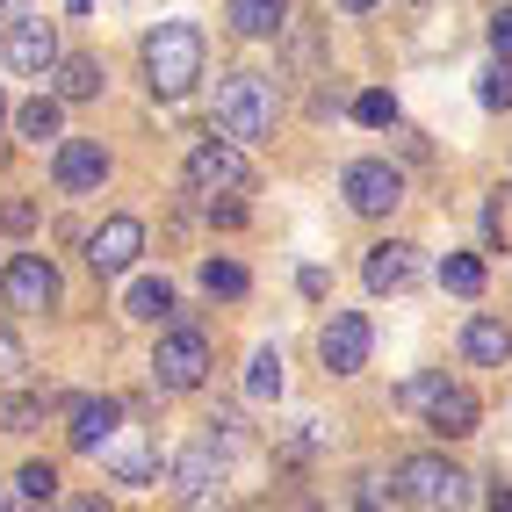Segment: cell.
I'll list each match as a JSON object with an SVG mask.
<instances>
[{"mask_svg": "<svg viewBox=\"0 0 512 512\" xmlns=\"http://www.w3.org/2000/svg\"><path fill=\"white\" fill-rule=\"evenodd\" d=\"M275 116H282L275 80H260V73H224L217 80V130L224 138L260 145V138H275Z\"/></svg>", "mask_w": 512, "mask_h": 512, "instance_id": "6da1fadb", "label": "cell"}, {"mask_svg": "<svg viewBox=\"0 0 512 512\" xmlns=\"http://www.w3.org/2000/svg\"><path fill=\"white\" fill-rule=\"evenodd\" d=\"M15 491H29V498H44V505H51V498H58V469H51V462H22Z\"/></svg>", "mask_w": 512, "mask_h": 512, "instance_id": "f1b7e54d", "label": "cell"}, {"mask_svg": "<svg viewBox=\"0 0 512 512\" xmlns=\"http://www.w3.org/2000/svg\"><path fill=\"white\" fill-rule=\"evenodd\" d=\"M202 289H210V296H246V267H238V260H202Z\"/></svg>", "mask_w": 512, "mask_h": 512, "instance_id": "d4e9b609", "label": "cell"}, {"mask_svg": "<svg viewBox=\"0 0 512 512\" xmlns=\"http://www.w3.org/2000/svg\"><path fill=\"white\" fill-rule=\"evenodd\" d=\"M491 512H512V491H491Z\"/></svg>", "mask_w": 512, "mask_h": 512, "instance_id": "f35d334b", "label": "cell"}, {"mask_svg": "<svg viewBox=\"0 0 512 512\" xmlns=\"http://www.w3.org/2000/svg\"><path fill=\"white\" fill-rule=\"evenodd\" d=\"M8 65H15V73H29V80H44L51 65H58V29L37 22V15H15V29H8Z\"/></svg>", "mask_w": 512, "mask_h": 512, "instance_id": "4fadbf2b", "label": "cell"}, {"mask_svg": "<svg viewBox=\"0 0 512 512\" xmlns=\"http://www.w3.org/2000/svg\"><path fill=\"white\" fill-rule=\"evenodd\" d=\"M484 109H512V58L484 73Z\"/></svg>", "mask_w": 512, "mask_h": 512, "instance_id": "f546056e", "label": "cell"}, {"mask_svg": "<svg viewBox=\"0 0 512 512\" xmlns=\"http://www.w3.org/2000/svg\"><path fill=\"white\" fill-rule=\"evenodd\" d=\"M138 253H145V224L138 217H109V224L87 238V267H94V275H123Z\"/></svg>", "mask_w": 512, "mask_h": 512, "instance_id": "7c38bea8", "label": "cell"}, {"mask_svg": "<svg viewBox=\"0 0 512 512\" xmlns=\"http://www.w3.org/2000/svg\"><path fill=\"white\" fill-rule=\"evenodd\" d=\"M0 512H15V491H8V484H0Z\"/></svg>", "mask_w": 512, "mask_h": 512, "instance_id": "b9f144b4", "label": "cell"}, {"mask_svg": "<svg viewBox=\"0 0 512 512\" xmlns=\"http://www.w3.org/2000/svg\"><path fill=\"white\" fill-rule=\"evenodd\" d=\"M246 397H253V404L282 397V354H275V347H260V354L246 361Z\"/></svg>", "mask_w": 512, "mask_h": 512, "instance_id": "7402d4cb", "label": "cell"}, {"mask_svg": "<svg viewBox=\"0 0 512 512\" xmlns=\"http://www.w3.org/2000/svg\"><path fill=\"white\" fill-rule=\"evenodd\" d=\"M0 224H8V231H29V224H37V202H0Z\"/></svg>", "mask_w": 512, "mask_h": 512, "instance_id": "1f68e13d", "label": "cell"}, {"mask_svg": "<svg viewBox=\"0 0 512 512\" xmlns=\"http://www.w3.org/2000/svg\"><path fill=\"white\" fill-rule=\"evenodd\" d=\"M0 296H8V311H58V267L44 253H15L0 275Z\"/></svg>", "mask_w": 512, "mask_h": 512, "instance_id": "ba28073f", "label": "cell"}, {"mask_svg": "<svg viewBox=\"0 0 512 512\" xmlns=\"http://www.w3.org/2000/svg\"><path fill=\"white\" fill-rule=\"evenodd\" d=\"M174 491H181V505H195V512H210V505H224V455H217V440H202V448H181L174 455Z\"/></svg>", "mask_w": 512, "mask_h": 512, "instance_id": "52a82bcc", "label": "cell"}, {"mask_svg": "<svg viewBox=\"0 0 512 512\" xmlns=\"http://www.w3.org/2000/svg\"><path fill=\"white\" fill-rule=\"evenodd\" d=\"M15 512H51V505H44V498H29V491H22V498H15Z\"/></svg>", "mask_w": 512, "mask_h": 512, "instance_id": "74e56055", "label": "cell"}, {"mask_svg": "<svg viewBox=\"0 0 512 512\" xmlns=\"http://www.w3.org/2000/svg\"><path fill=\"white\" fill-rule=\"evenodd\" d=\"M44 80H51L58 101H94L101 94V58H58Z\"/></svg>", "mask_w": 512, "mask_h": 512, "instance_id": "ac0fdd59", "label": "cell"}, {"mask_svg": "<svg viewBox=\"0 0 512 512\" xmlns=\"http://www.w3.org/2000/svg\"><path fill=\"white\" fill-rule=\"evenodd\" d=\"M51 181H58V195H94L101 181H109V152H101V138H65L58 159H51Z\"/></svg>", "mask_w": 512, "mask_h": 512, "instance_id": "30bf717a", "label": "cell"}, {"mask_svg": "<svg viewBox=\"0 0 512 512\" xmlns=\"http://www.w3.org/2000/svg\"><path fill=\"white\" fill-rule=\"evenodd\" d=\"M462 354H469L476 368H505V361H512V325L491 318V311H476V318L462 325Z\"/></svg>", "mask_w": 512, "mask_h": 512, "instance_id": "9a60e30c", "label": "cell"}, {"mask_svg": "<svg viewBox=\"0 0 512 512\" xmlns=\"http://www.w3.org/2000/svg\"><path fill=\"white\" fill-rule=\"evenodd\" d=\"M22 368H29L22 339H15V332H0V375H22Z\"/></svg>", "mask_w": 512, "mask_h": 512, "instance_id": "4dcf8cb0", "label": "cell"}, {"mask_svg": "<svg viewBox=\"0 0 512 512\" xmlns=\"http://www.w3.org/2000/svg\"><path fill=\"white\" fill-rule=\"evenodd\" d=\"M0 116H8V94H0Z\"/></svg>", "mask_w": 512, "mask_h": 512, "instance_id": "ee69618b", "label": "cell"}, {"mask_svg": "<svg viewBox=\"0 0 512 512\" xmlns=\"http://www.w3.org/2000/svg\"><path fill=\"white\" fill-rule=\"evenodd\" d=\"M440 289H448V296H476V289H484V260H476V253H448V260H440Z\"/></svg>", "mask_w": 512, "mask_h": 512, "instance_id": "cb8c5ba5", "label": "cell"}, {"mask_svg": "<svg viewBox=\"0 0 512 512\" xmlns=\"http://www.w3.org/2000/svg\"><path fill=\"white\" fill-rule=\"evenodd\" d=\"M123 311H130V318H145V325H159V318H181V311H174V289H166V282H138V289L123 296Z\"/></svg>", "mask_w": 512, "mask_h": 512, "instance_id": "44dd1931", "label": "cell"}, {"mask_svg": "<svg viewBox=\"0 0 512 512\" xmlns=\"http://www.w3.org/2000/svg\"><path fill=\"white\" fill-rule=\"evenodd\" d=\"M368 347H375V332H368L361 311H332L325 332H318V361H325L332 375H361V368H368Z\"/></svg>", "mask_w": 512, "mask_h": 512, "instance_id": "9c48e42d", "label": "cell"}, {"mask_svg": "<svg viewBox=\"0 0 512 512\" xmlns=\"http://www.w3.org/2000/svg\"><path fill=\"white\" fill-rule=\"evenodd\" d=\"M282 512H318V505H311V498H289V505H282Z\"/></svg>", "mask_w": 512, "mask_h": 512, "instance_id": "60d3db41", "label": "cell"}, {"mask_svg": "<svg viewBox=\"0 0 512 512\" xmlns=\"http://www.w3.org/2000/svg\"><path fill=\"white\" fill-rule=\"evenodd\" d=\"M109 476H116V484H152L159 455L145 448V440H109Z\"/></svg>", "mask_w": 512, "mask_h": 512, "instance_id": "d6986e66", "label": "cell"}, {"mask_svg": "<svg viewBox=\"0 0 512 512\" xmlns=\"http://www.w3.org/2000/svg\"><path fill=\"white\" fill-rule=\"evenodd\" d=\"M116 433H123V404H116V397H80V404H73V426H65V440H73L80 455H101Z\"/></svg>", "mask_w": 512, "mask_h": 512, "instance_id": "5bb4252c", "label": "cell"}, {"mask_svg": "<svg viewBox=\"0 0 512 512\" xmlns=\"http://www.w3.org/2000/svg\"><path fill=\"white\" fill-rule=\"evenodd\" d=\"M339 195H347L354 217H390L397 202H404V174H397L390 159H354L347 174H339Z\"/></svg>", "mask_w": 512, "mask_h": 512, "instance_id": "5b68a950", "label": "cell"}, {"mask_svg": "<svg viewBox=\"0 0 512 512\" xmlns=\"http://www.w3.org/2000/svg\"><path fill=\"white\" fill-rule=\"evenodd\" d=\"M15 130H22V138H58V94H37V101H22V109H15Z\"/></svg>", "mask_w": 512, "mask_h": 512, "instance_id": "603a6c76", "label": "cell"}, {"mask_svg": "<svg viewBox=\"0 0 512 512\" xmlns=\"http://www.w3.org/2000/svg\"><path fill=\"white\" fill-rule=\"evenodd\" d=\"M440 383H448V368H426V375H404V383H397V404H404V412H426V404H433V390Z\"/></svg>", "mask_w": 512, "mask_h": 512, "instance_id": "484cf974", "label": "cell"}, {"mask_svg": "<svg viewBox=\"0 0 512 512\" xmlns=\"http://www.w3.org/2000/svg\"><path fill=\"white\" fill-rule=\"evenodd\" d=\"M426 426H433L440 440H469V433H476V397H469L462 383H440L433 404H426Z\"/></svg>", "mask_w": 512, "mask_h": 512, "instance_id": "2e32d148", "label": "cell"}, {"mask_svg": "<svg viewBox=\"0 0 512 512\" xmlns=\"http://www.w3.org/2000/svg\"><path fill=\"white\" fill-rule=\"evenodd\" d=\"M397 484H404V505H419V512H469V498H476V484L448 455H404Z\"/></svg>", "mask_w": 512, "mask_h": 512, "instance_id": "3957f363", "label": "cell"}, {"mask_svg": "<svg viewBox=\"0 0 512 512\" xmlns=\"http://www.w3.org/2000/svg\"><path fill=\"white\" fill-rule=\"evenodd\" d=\"M210 224H224V231L246 224V202H217V195H210Z\"/></svg>", "mask_w": 512, "mask_h": 512, "instance_id": "e575fe53", "label": "cell"}, {"mask_svg": "<svg viewBox=\"0 0 512 512\" xmlns=\"http://www.w3.org/2000/svg\"><path fill=\"white\" fill-rule=\"evenodd\" d=\"M188 188L195 195H246L253 188V159L238 152V138H202L188 152Z\"/></svg>", "mask_w": 512, "mask_h": 512, "instance_id": "277c9868", "label": "cell"}, {"mask_svg": "<svg viewBox=\"0 0 512 512\" xmlns=\"http://www.w3.org/2000/svg\"><path fill=\"white\" fill-rule=\"evenodd\" d=\"M202 375H210V339H202L195 325H174L159 339V354H152V383L159 390H195Z\"/></svg>", "mask_w": 512, "mask_h": 512, "instance_id": "8992f818", "label": "cell"}, {"mask_svg": "<svg viewBox=\"0 0 512 512\" xmlns=\"http://www.w3.org/2000/svg\"><path fill=\"white\" fill-rule=\"evenodd\" d=\"M224 22L238 29V37H282L289 29V0H231Z\"/></svg>", "mask_w": 512, "mask_h": 512, "instance_id": "e0dca14e", "label": "cell"}, {"mask_svg": "<svg viewBox=\"0 0 512 512\" xmlns=\"http://www.w3.org/2000/svg\"><path fill=\"white\" fill-rule=\"evenodd\" d=\"M15 15H29V0H0V22H15Z\"/></svg>", "mask_w": 512, "mask_h": 512, "instance_id": "8d00e7d4", "label": "cell"}, {"mask_svg": "<svg viewBox=\"0 0 512 512\" xmlns=\"http://www.w3.org/2000/svg\"><path fill=\"white\" fill-rule=\"evenodd\" d=\"M361 282H368L375 296H404V289L419 282V246H404V238H383V246H368Z\"/></svg>", "mask_w": 512, "mask_h": 512, "instance_id": "8fae6325", "label": "cell"}, {"mask_svg": "<svg viewBox=\"0 0 512 512\" xmlns=\"http://www.w3.org/2000/svg\"><path fill=\"white\" fill-rule=\"evenodd\" d=\"M339 8H347V15H368V8H375V0H339Z\"/></svg>", "mask_w": 512, "mask_h": 512, "instance_id": "ab89813d", "label": "cell"}, {"mask_svg": "<svg viewBox=\"0 0 512 512\" xmlns=\"http://www.w3.org/2000/svg\"><path fill=\"white\" fill-rule=\"evenodd\" d=\"M491 51H498V58H512V8H498V15H491Z\"/></svg>", "mask_w": 512, "mask_h": 512, "instance_id": "836d02e7", "label": "cell"}, {"mask_svg": "<svg viewBox=\"0 0 512 512\" xmlns=\"http://www.w3.org/2000/svg\"><path fill=\"white\" fill-rule=\"evenodd\" d=\"M65 8H73V15H87V8H94V0H65Z\"/></svg>", "mask_w": 512, "mask_h": 512, "instance_id": "7bdbcfd3", "label": "cell"}, {"mask_svg": "<svg viewBox=\"0 0 512 512\" xmlns=\"http://www.w3.org/2000/svg\"><path fill=\"white\" fill-rule=\"evenodd\" d=\"M145 80H152V94H188L195 80H202V29L195 22H159L152 37H145Z\"/></svg>", "mask_w": 512, "mask_h": 512, "instance_id": "7a4b0ae2", "label": "cell"}, {"mask_svg": "<svg viewBox=\"0 0 512 512\" xmlns=\"http://www.w3.org/2000/svg\"><path fill=\"white\" fill-rule=\"evenodd\" d=\"M44 404H51V397L8 390V397H0V433H37V426H44Z\"/></svg>", "mask_w": 512, "mask_h": 512, "instance_id": "ffe728a7", "label": "cell"}, {"mask_svg": "<svg viewBox=\"0 0 512 512\" xmlns=\"http://www.w3.org/2000/svg\"><path fill=\"white\" fill-rule=\"evenodd\" d=\"M210 440H224V448H238V440H246V426H238V412H217V419H210Z\"/></svg>", "mask_w": 512, "mask_h": 512, "instance_id": "d6a6232c", "label": "cell"}, {"mask_svg": "<svg viewBox=\"0 0 512 512\" xmlns=\"http://www.w3.org/2000/svg\"><path fill=\"white\" fill-rule=\"evenodd\" d=\"M354 116H361L368 130H390V123H397V101H390L383 87H368V94H354Z\"/></svg>", "mask_w": 512, "mask_h": 512, "instance_id": "83f0119b", "label": "cell"}, {"mask_svg": "<svg viewBox=\"0 0 512 512\" xmlns=\"http://www.w3.org/2000/svg\"><path fill=\"white\" fill-rule=\"evenodd\" d=\"M404 498V484H390L383 469H361V512H390Z\"/></svg>", "mask_w": 512, "mask_h": 512, "instance_id": "4316f807", "label": "cell"}, {"mask_svg": "<svg viewBox=\"0 0 512 512\" xmlns=\"http://www.w3.org/2000/svg\"><path fill=\"white\" fill-rule=\"evenodd\" d=\"M73 512H116V505L101 498V491H87V498H73Z\"/></svg>", "mask_w": 512, "mask_h": 512, "instance_id": "d590c367", "label": "cell"}]
</instances>
